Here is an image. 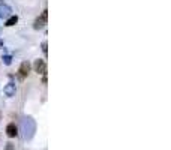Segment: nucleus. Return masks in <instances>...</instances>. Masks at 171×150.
Returning a JSON list of instances; mask_svg holds the SVG:
<instances>
[{
	"instance_id": "20e7f679",
	"label": "nucleus",
	"mask_w": 171,
	"mask_h": 150,
	"mask_svg": "<svg viewBox=\"0 0 171 150\" xmlns=\"http://www.w3.org/2000/svg\"><path fill=\"white\" fill-rule=\"evenodd\" d=\"M11 12H12V9L8 6V5L0 3V18H3V20L9 18V17H11Z\"/></svg>"
},
{
	"instance_id": "f257e3e1",
	"label": "nucleus",
	"mask_w": 171,
	"mask_h": 150,
	"mask_svg": "<svg viewBox=\"0 0 171 150\" xmlns=\"http://www.w3.org/2000/svg\"><path fill=\"white\" fill-rule=\"evenodd\" d=\"M21 132H23V138L26 141L33 138L35 132H36V122L32 117H24L21 120Z\"/></svg>"
},
{
	"instance_id": "7ed1b4c3",
	"label": "nucleus",
	"mask_w": 171,
	"mask_h": 150,
	"mask_svg": "<svg viewBox=\"0 0 171 150\" xmlns=\"http://www.w3.org/2000/svg\"><path fill=\"white\" fill-rule=\"evenodd\" d=\"M35 71L38 72V74H42V75H45V72H47V63H45V60H36L35 62Z\"/></svg>"
},
{
	"instance_id": "f8f14e48",
	"label": "nucleus",
	"mask_w": 171,
	"mask_h": 150,
	"mask_svg": "<svg viewBox=\"0 0 171 150\" xmlns=\"http://www.w3.org/2000/svg\"><path fill=\"white\" fill-rule=\"evenodd\" d=\"M0 47H3V41H0Z\"/></svg>"
},
{
	"instance_id": "0eeeda50",
	"label": "nucleus",
	"mask_w": 171,
	"mask_h": 150,
	"mask_svg": "<svg viewBox=\"0 0 171 150\" xmlns=\"http://www.w3.org/2000/svg\"><path fill=\"white\" fill-rule=\"evenodd\" d=\"M15 92H17V87H15V84H14V83L6 84V87H5V93H6V96H15Z\"/></svg>"
},
{
	"instance_id": "f03ea898",
	"label": "nucleus",
	"mask_w": 171,
	"mask_h": 150,
	"mask_svg": "<svg viewBox=\"0 0 171 150\" xmlns=\"http://www.w3.org/2000/svg\"><path fill=\"white\" fill-rule=\"evenodd\" d=\"M29 72H30V63H29V62H23L21 66H20V69H18V77H20V80H24V78L29 75Z\"/></svg>"
},
{
	"instance_id": "1a4fd4ad",
	"label": "nucleus",
	"mask_w": 171,
	"mask_h": 150,
	"mask_svg": "<svg viewBox=\"0 0 171 150\" xmlns=\"http://www.w3.org/2000/svg\"><path fill=\"white\" fill-rule=\"evenodd\" d=\"M3 62H5V65H11L12 57L11 56H5V57H3Z\"/></svg>"
},
{
	"instance_id": "9d476101",
	"label": "nucleus",
	"mask_w": 171,
	"mask_h": 150,
	"mask_svg": "<svg viewBox=\"0 0 171 150\" xmlns=\"http://www.w3.org/2000/svg\"><path fill=\"white\" fill-rule=\"evenodd\" d=\"M47 47H48V45H47V42H42V51H44L45 54L48 53V48H47Z\"/></svg>"
},
{
	"instance_id": "ddd939ff",
	"label": "nucleus",
	"mask_w": 171,
	"mask_h": 150,
	"mask_svg": "<svg viewBox=\"0 0 171 150\" xmlns=\"http://www.w3.org/2000/svg\"><path fill=\"white\" fill-rule=\"evenodd\" d=\"M0 120H2V113H0Z\"/></svg>"
},
{
	"instance_id": "39448f33",
	"label": "nucleus",
	"mask_w": 171,
	"mask_h": 150,
	"mask_svg": "<svg viewBox=\"0 0 171 150\" xmlns=\"http://www.w3.org/2000/svg\"><path fill=\"white\" fill-rule=\"evenodd\" d=\"M6 134H8L9 138H14V137L18 135V128L15 126V123H9V125L6 126Z\"/></svg>"
},
{
	"instance_id": "6e6552de",
	"label": "nucleus",
	"mask_w": 171,
	"mask_h": 150,
	"mask_svg": "<svg viewBox=\"0 0 171 150\" xmlns=\"http://www.w3.org/2000/svg\"><path fill=\"white\" fill-rule=\"evenodd\" d=\"M17 21H18V17H17V15L9 17V18H8V21H6V26H8V27H11V26H14V24H17Z\"/></svg>"
},
{
	"instance_id": "9b49d317",
	"label": "nucleus",
	"mask_w": 171,
	"mask_h": 150,
	"mask_svg": "<svg viewBox=\"0 0 171 150\" xmlns=\"http://www.w3.org/2000/svg\"><path fill=\"white\" fill-rule=\"evenodd\" d=\"M6 150H14V144L8 143V146H6Z\"/></svg>"
},
{
	"instance_id": "423d86ee",
	"label": "nucleus",
	"mask_w": 171,
	"mask_h": 150,
	"mask_svg": "<svg viewBox=\"0 0 171 150\" xmlns=\"http://www.w3.org/2000/svg\"><path fill=\"white\" fill-rule=\"evenodd\" d=\"M47 12H48V11H44L42 17H41V18H38V20L35 21V29H36V30H38V29H42V27L45 26V23H47V15H48Z\"/></svg>"
}]
</instances>
